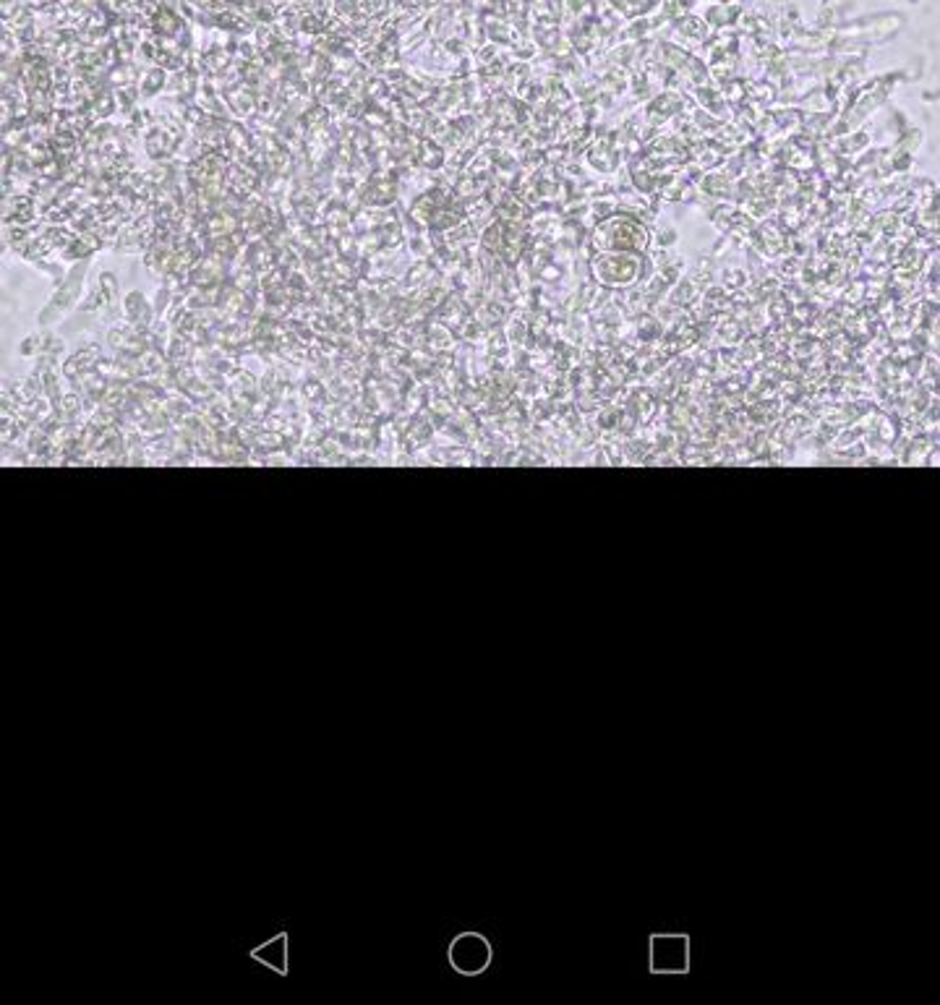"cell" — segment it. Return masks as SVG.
<instances>
[{"instance_id": "obj_1", "label": "cell", "mask_w": 940, "mask_h": 1005, "mask_svg": "<svg viewBox=\"0 0 940 1005\" xmlns=\"http://www.w3.org/2000/svg\"><path fill=\"white\" fill-rule=\"evenodd\" d=\"M601 253H642L648 249V230L627 217H612L596 230Z\"/></svg>"}, {"instance_id": "obj_2", "label": "cell", "mask_w": 940, "mask_h": 1005, "mask_svg": "<svg viewBox=\"0 0 940 1005\" xmlns=\"http://www.w3.org/2000/svg\"><path fill=\"white\" fill-rule=\"evenodd\" d=\"M593 274L598 282L612 288L633 285L642 274V257L640 253H601L593 261Z\"/></svg>"}]
</instances>
